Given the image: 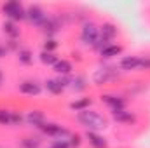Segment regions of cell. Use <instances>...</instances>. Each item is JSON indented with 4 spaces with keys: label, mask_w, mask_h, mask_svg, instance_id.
<instances>
[{
    "label": "cell",
    "mask_w": 150,
    "mask_h": 148,
    "mask_svg": "<svg viewBox=\"0 0 150 148\" xmlns=\"http://www.w3.org/2000/svg\"><path fill=\"white\" fill-rule=\"evenodd\" d=\"M38 59H40V63L42 65H47V66H54L56 63H58V56L54 54V52H47V51H42L40 54H38Z\"/></svg>",
    "instance_id": "21"
},
{
    "label": "cell",
    "mask_w": 150,
    "mask_h": 148,
    "mask_svg": "<svg viewBox=\"0 0 150 148\" xmlns=\"http://www.w3.org/2000/svg\"><path fill=\"white\" fill-rule=\"evenodd\" d=\"M0 125H11V110L0 108Z\"/></svg>",
    "instance_id": "23"
},
{
    "label": "cell",
    "mask_w": 150,
    "mask_h": 148,
    "mask_svg": "<svg viewBox=\"0 0 150 148\" xmlns=\"http://www.w3.org/2000/svg\"><path fill=\"white\" fill-rule=\"evenodd\" d=\"M70 87L74 89L75 92H80L84 89H87V78L84 75H75L70 78Z\"/></svg>",
    "instance_id": "19"
},
{
    "label": "cell",
    "mask_w": 150,
    "mask_h": 148,
    "mask_svg": "<svg viewBox=\"0 0 150 148\" xmlns=\"http://www.w3.org/2000/svg\"><path fill=\"white\" fill-rule=\"evenodd\" d=\"M122 45H119V44H108L107 47H103L101 51H100V56L103 58V59H112L115 56H120L122 54Z\"/></svg>",
    "instance_id": "14"
},
{
    "label": "cell",
    "mask_w": 150,
    "mask_h": 148,
    "mask_svg": "<svg viewBox=\"0 0 150 148\" xmlns=\"http://www.w3.org/2000/svg\"><path fill=\"white\" fill-rule=\"evenodd\" d=\"M2 12H4V16H5L9 21H14V23L26 19V9H25V5H23L21 2H18V0L5 2V4L2 5Z\"/></svg>",
    "instance_id": "2"
},
{
    "label": "cell",
    "mask_w": 150,
    "mask_h": 148,
    "mask_svg": "<svg viewBox=\"0 0 150 148\" xmlns=\"http://www.w3.org/2000/svg\"><path fill=\"white\" fill-rule=\"evenodd\" d=\"M52 68H54V72L58 75H70L72 70H74V66H72V63L68 59H58V63Z\"/></svg>",
    "instance_id": "18"
},
{
    "label": "cell",
    "mask_w": 150,
    "mask_h": 148,
    "mask_svg": "<svg viewBox=\"0 0 150 148\" xmlns=\"http://www.w3.org/2000/svg\"><path fill=\"white\" fill-rule=\"evenodd\" d=\"M77 120L79 124H82L87 131H94V132H100L103 129H107L108 122L107 118L98 113L96 110H84V111H79L77 113Z\"/></svg>",
    "instance_id": "1"
},
{
    "label": "cell",
    "mask_w": 150,
    "mask_h": 148,
    "mask_svg": "<svg viewBox=\"0 0 150 148\" xmlns=\"http://www.w3.org/2000/svg\"><path fill=\"white\" fill-rule=\"evenodd\" d=\"M7 54V47H4V45H0V58H4Z\"/></svg>",
    "instance_id": "28"
},
{
    "label": "cell",
    "mask_w": 150,
    "mask_h": 148,
    "mask_svg": "<svg viewBox=\"0 0 150 148\" xmlns=\"http://www.w3.org/2000/svg\"><path fill=\"white\" fill-rule=\"evenodd\" d=\"M25 122V117L19 111H11V125H21Z\"/></svg>",
    "instance_id": "24"
},
{
    "label": "cell",
    "mask_w": 150,
    "mask_h": 148,
    "mask_svg": "<svg viewBox=\"0 0 150 148\" xmlns=\"http://www.w3.org/2000/svg\"><path fill=\"white\" fill-rule=\"evenodd\" d=\"M2 84H4V73L0 72V85H2Z\"/></svg>",
    "instance_id": "29"
},
{
    "label": "cell",
    "mask_w": 150,
    "mask_h": 148,
    "mask_svg": "<svg viewBox=\"0 0 150 148\" xmlns=\"http://www.w3.org/2000/svg\"><path fill=\"white\" fill-rule=\"evenodd\" d=\"M2 32L11 38V40H16V38L21 35V32H19V28H18V25H16L14 21H9V19L2 25Z\"/></svg>",
    "instance_id": "16"
},
{
    "label": "cell",
    "mask_w": 150,
    "mask_h": 148,
    "mask_svg": "<svg viewBox=\"0 0 150 148\" xmlns=\"http://www.w3.org/2000/svg\"><path fill=\"white\" fill-rule=\"evenodd\" d=\"M86 140L87 143L93 148H108V141L105 136H101L100 132H94V131H87L86 132Z\"/></svg>",
    "instance_id": "12"
},
{
    "label": "cell",
    "mask_w": 150,
    "mask_h": 148,
    "mask_svg": "<svg viewBox=\"0 0 150 148\" xmlns=\"http://www.w3.org/2000/svg\"><path fill=\"white\" fill-rule=\"evenodd\" d=\"M93 105V99L91 98H79L70 103V110L72 111H84V110H89V106Z\"/></svg>",
    "instance_id": "17"
},
{
    "label": "cell",
    "mask_w": 150,
    "mask_h": 148,
    "mask_svg": "<svg viewBox=\"0 0 150 148\" xmlns=\"http://www.w3.org/2000/svg\"><path fill=\"white\" fill-rule=\"evenodd\" d=\"M49 148H72V147H70L68 140H52Z\"/></svg>",
    "instance_id": "27"
},
{
    "label": "cell",
    "mask_w": 150,
    "mask_h": 148,
    "mask_svg": "<svg viewBox=\"0 0 150 148\" xmlns=\"http://www.w3.org/2000/svg\"><path fill=\"white\" fill-rule=\"evenodd\" d=\"M101 101L110 108L112 111H119V110H124L126 108V98L119 96V94H103L101 96Z\"/></svg>",
    "instance_id": "8"
},
{
    "label": "cell",
    "mask_w": 150,
    "mask_h": 148,
    "mask_svg": "<svg viewBox=\"0 0 150 148\" xmlns=\"http://www.w3.org/2000/svg\"><path fill=\"white\" fill-rule=\"evenodd\" d=\"M0 148H2V147H0Z\"/></svg>",
    "instance_id": "30"
},
{
    "label": "cell",
    "mask_w": 150,
    "mask_h": 148,
    "mask_svg": "<svg viewBox=\"0 0 150 148\" xmlns=\"http://www.w3.org/2000/svg\"><path fill=\"white\" fill-rule=\"evenodd\" d=\"M18 61L25 66L33 63V52L30 49H18Z\"/></svg>",
    "instance_id": "20"
},
{
    "label": "cell",
    "mask_w": 150,
    "mask_h": 148,
    "mask_svg": "<svg viewBox=\"0 0 150 148\" xmlns=\"http://www.w3.org/2000/svg\"><path fill=\"white\" fill-rule=\"evenodd\" d=\"M119 70H120V72L142 70V56H124V58L119 61Z\"/></svg>",
    "instance_id": "7"
},
{
    "label": "cell",
    "mask_w": 150,
    "mask_h": 148,
    "mask_svg": "<svg viewBox=\"0 0 150 148\" xmlns=\"http://www.w3.org/2000/svg\"><path fill=\"white\" fill-rule=\"evenodd\" d=\"M119 78V70L115 66H105V68H100L96 70L93 75V82L96 85H105L108 82H113Z\"/></svg>",
    "instance_id": "5"
},
{
    "label": "cell",
    "mask_w": 150,
    "mask_h": 148,
    "mask_svg": "<svg viewBox=\"0 0 150 148\" xmlns=\"http://www.w3.org/2000/svg\"><path fill=\"white\" fill-rule=\"evenodd\" d=\"M58 42L54 40V38H47L45 42H44V51H47V52H54L56 49H58Z\"/></svg>",
    "instance_id": "26"
},
{
    "label": "cell",
    "mask_w": 150,
    "mask_h": 148,
    "mask_svg": "<svg viewBox=\"0 0 150 148\" xmlns=\"http://www.w3.org/2000/svg\"><path fill=\"white\" fill-rule=\"evenodd\" d=\"M44 87L47 92H51L52 96H59L63 91H65V85L59 82V78H47L44 82Z\"/></svg>",
    "instance_id": "13"
},
{
    "label": "cell",
    "mask_w": 150,
    "mask_h": 148,
    "mask_svg": "<svg viewBox=\"0 0 150 148\" xmlns=\"http://www.w3.org/2000/svg\"><path fill=\"white\" fill-rule=\"evenodd\" d=\"M26 19H28L30 25L42 28L44 23H45V19H47V14H45V11L40 5L33 4V5H28L26 7Z\"/></svg>",
    "instance_id": "6"
},
{
    "label": "cell",
    "mask_w": 150,
    "mask_h": 148,
    "mask_svg": "<svg viewBox=\"0 0 150 148\" xmlns=\"http://www.w3.org/2000/svg\"><path fill=\"white\" fill-rule=\"evenodd\" d=\"M100 38V26L94 21H86L80 28V40L84 45H91L94 47V44Z\"/></svg>",
    "instance_id": "3"
},
{
    "label": "cell",
    "mask_w": 150,
    "mask_h": 148,
    "mask_svg": "<svg viewBox=\"0 0 150 148\" xmlns=\"http://www.w3.org/2000/svg\"><path fill=\"white\" fill-rule=\"evenodd\" d=\"M68 143H70V147L72 148H79L80 145H82V136L77 134V132H72L70 138H68Z\"/></svg>",
    "instance_id": "25"
},
{
    "label": "cell",
    "mask_w": 150,
    "mask_h": 148,
    "mask_svg": "<svg viewBox=\"0 0 150 148\" xmlns=\"http://www.w3.org/2000/svg\"><path fill=\"white\" fill-rule=\"evenodd\" d=\"M112 118L115 122H119V124H124V125H133L134 122H136V115L133 113V111L129 110H119V111H112Z\"/></svg>",
    "instance_id": "11"
},
{
    "label": "cell",
    "mask_w": 150,
    "mask_h": 148,
    "mask_svg": "<svg viewBox=\"0 0 150 148\" xmlns=\"http://www.w3.org/2000/svg\"><path fill=\"white\" fill-rule=\"evenodd\" d=\"M25 122H26L30 127L40 129V127L45 124V115H44L42 110H30L25 115Z\"/></svg>",
    "instance_id": "10"
},
{
    "label": "cell",
    "mask_w": 150,
    "mask_h": 148,
    "mask_svg": "<svg viewBox=\"0 0 150 148\" xmlns=\"http://www.w3.org/2000/svg\"><path fill=\"white\" fill-rule=\"evenodd\" d=\"M117 26L113 25V23H103L101 26H100V37L105 38V40H113V38L117 37Z\"/></svg>",
    "instance_id": "15"
},
{
    "label": "cell",
    "mask_w": 150,
    "mask_h": 148,
    "mask_svg": "<svg viewBox=\"0 0 150 148\" xmlns=\"http://www.w3.org/2000/svg\"><path fill=\"white\" fill-rule=\"evenodd\" d=\"M19 148H40V140L33 138V136H26V138L21 140Z\"/></svg>",
    "instance_id": "22"
},
{
    "label": "cell",
    "mask_w": 150,
    "mask_h": 148,
    "mask_svg": "<svg viewBox=\"0 0 150 148\" xmlns=\"http://www.w3.org/2000/svg\"><path fill=\"white\" fill-rule=\"evenodd\" d=\"M38 131H40L42 134L52 138V140H68L70 134H72L68 129H65L61 124H56V122H45Z\"/></svg>",
    "instance_id": "4"
},
{
    "label": "cell",
    "mask_w": 150,
    "mask_h": 148,
    "mask_svg": "<svg viewBox=\"0 0 150 148\" xmlns=\"http://www.w3.org/2000/svg\"><path fill=\"white\" fill-rule=\"evenodd\" d=\"M18 91L21 94H25V96H38L42 92V85L37 80H23L18 85Z\"/></svg>",
    "instance_id": "9"
}]
</instances>
